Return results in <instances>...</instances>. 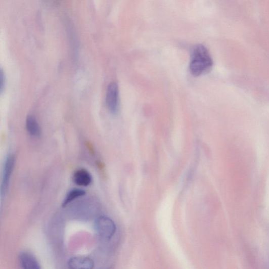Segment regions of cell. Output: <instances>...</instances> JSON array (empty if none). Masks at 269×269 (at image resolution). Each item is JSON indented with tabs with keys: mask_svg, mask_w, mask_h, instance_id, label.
Here are the masks:
<instances>
[{
	"mask_svg": "<svg viewBox=\"0 0 269 269\" xmlns=\"http://www.w3.org/2000/svg\"><path fill=\"white\" fill-rule=\"evenodd\" d=\"M5 86V77L4 75V73L3 70H1V73H0V89L1 91H3L4 87Z\"/></svg>",
	"mask_w": 269,
	"mask_h": 269,
	"instance_id": "30bf717a",
	"label": "cell"
},
{
	"mask_svg": "<svg viewBox=\"0 0 269 269\" xmlns=\"http://www.w3.org/2000/svg\"><path fill=\"white\" fill-rule=\"evenodd\" d=\"M85 194L86 192L82 190L74 189L71 191L68 194H67L63 201L62 206L63 207H65L66 205L70 204L73 200L79 197H82Z\"/></svg>",
	"mask_w": 269,
	"mask_h": 269,
	"instance_id": "9c48e42d",
	"label": "cell"
},
{
	"mask_svg": "<svg viewBox=\"0 0 269 269\" xmlns=\"http://www.w3.org/2000/svg\"><path fill=\"white\" fill-rule=\"evenodd\" d=\"M15 157L10 154L7 157L5 164L3 183L2 186V196H5L8 189L10 180L15 165Z\"/></svg>",
	"mask_w": 269,
	"mask_h": 269,
	"instance_id": "277c9868",
	"label": "cell"
},
{
	"mask_svg": "<svg viewBox=\"0 0 269 269\" xmlns=\"http://www.w3.org/2000/svg\"><path fill=\"white\" fill-rule=\"evenodd\" d=\"M19 260L20 265L23 268L39 269L41 268L33 255L28 252L21 253L19 255Z\"/></svg>",
	"mask_w": 269,
	"mask_h": 269,
	"instance_id": "5b68a950",
	"label": "cell"
},
{
	"mask_svg": "<svg viewBox=\"0 0 269 269\" xmlns=\"http://www.w3.org/2000/svg\"><path fill=\"white\" fill-rule=\"evenodd\" d=\"M73 181L78 186L87 187L91 184L92 178L88 171L84 169H80L74 173Z\"/></svg>",
	"mask_w": 269,
	"mask_h": 269,
	"instance_id": "52a82bcc",
	"label": "cell"
},
{
	"mask_svg": "<svg viewBox=\"0 0 269 269\" xmlns=\"http://www.w3.org/2000/svg\"><path fill=\"white\" fill-rule=\"evenodd\" d=\"M106 104L111 113L116 114L119 106V89L115 83H111L107 89Z\"/></svg>",
	"mask_w": 269,
	"mask_h": 269,
	"instance_id": "3957f363",
	"label": "cell"
},
{
	"mask_svg": "<svg viewBox=\"0 0 269 269\" xmlns=\"http://www.w3.org/2000/svg\"><path fill=\"white\" fill-rule=\"evenodd\" d=\"M212 65L213 61L207 49L203 45L196 46L192 53L191 73L195 76H199L210 71Z\"/></svg>",
	"mask_w": 269,
	"mask_h": 269,
	"instance_id": "6da1fadb",
	"label": "cell"
},
{
	"mask_svg": "<svg viewBox=\"0 0 269 269\" xmlns=\"http://www.w3.org/2000/svg\"><path fill=\"white\" fill-rule=\"evenodd\" d=\"M68 266L73 269H91L94 267L93 260L86 257H74L68 262Z\"/></svg>",
	"mask_w": 269,
	"mask_h": 269,
	"instance_id": "8992f818",
	"label": "cell"
},
{
	"mask_svg": "<svg viewBox=\"0 0 269 269\" xmlns=\"http://www.w3.org/2000/svg\"><path fill=\"white\" fill-rule=\"evenodd\" d=\"M27 130L33 137H39L41 136V130L35 118L31 115L27 117L26 120Z\"/></svg>",
	"mask_w": 269,
	"mask_h": 269,
	"instance_id": "ba28073f",
	"label": "cell"
},
{
	"mask_svg": "<svg viewBox=\"0 0 269 269\" xmlns=\"http://www.w3.org/2000/svg\"><path fill=\"white\" fill-rule=\"evenodd\" d=\"M94 229L98 235L101 238L111 239L115 235L116 227L114 222L105 216L99 217L94 223Z\"/></svg>",
	"mask_w": 269,
	"mask_h": 269,
	"instance_id": "7a4b0ae2",
	"label": "cell"
}]
</instances>
